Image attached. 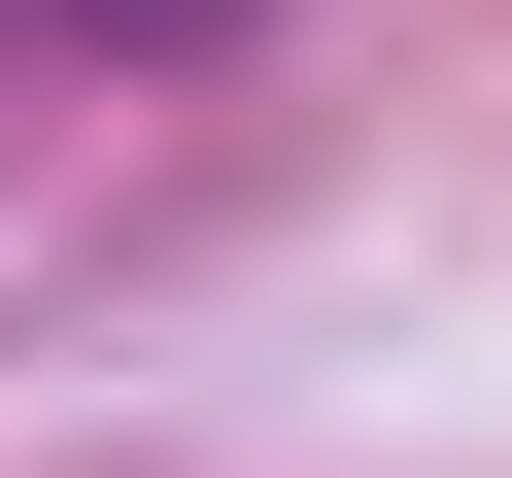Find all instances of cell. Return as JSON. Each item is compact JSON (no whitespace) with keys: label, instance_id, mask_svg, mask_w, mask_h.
Wrapping results in <instances>:
<instances>
[{"label":"cell","instance_id":"obj_1","mask_svg":"<svg viewBox=\"0 0 512 478\" xmlns=\"http://www.w3.org/2000/svg\"><path fill=\"white\" fill-rule=\"evenodd\" d=\"M69 35H205V0H69Z\"/></svg>","mask_w":512,"mask_h":478}]
</instances>
